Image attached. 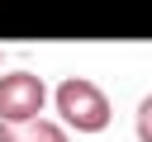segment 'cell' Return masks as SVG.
Returning <instances> with one entry per match:
<instances>
[{"label": "cell", "instance_id": "1", "mask_svg": "<svg viewBox=\"0 0 152 142\" xmlns=\"http://www.w3.org/2000/svg\"><path fill=\"white\" fill-rule=\"evenodd\" d=\"M52 104H57V114H62V128H76V133H104L109 118H114L109 95H104L90 76H66V80L52 90Z\"/></svg>", "mask_w": 152, "mask_h": 142}, {"label": "cell", "instance_id": "2", "mask_svg": "<svg viewBox=\"0 0 152 142\" xmlns=\"http://www.w3.org/2000/svg\"><path fill=\"white\" fill-rule=\"evenodd\" d=\"M48 109V85L33 71H10L0 76V123L19 128V123H38Z\"/></svg>", "mask_w": 152, "mask_h": 142}, {"label": "cell", "instance_id": "4", "mask_svg": "<svg viewBox=\"0 0 152 142\" xmlns=\"http://www.w3.org/2000/svg\"><path fill=\"white\" fill-rule=\"evenodd\" d=\"M133 133H138V142H152V95H142V99H138V114H133Z\"/></svg>", "mask_w": 152, "mask_h": 142}, {"label": "cell", "instance_id": "5", "mask_svg": "<svg viewBox=\"0 0 152 142\" xmlns=\"http://www.w3.org/2000/svg\"><path fill=\"white\" fill-rule=\"evenodd\" d=\"M0 62H5V52H0Z\"/></svg>", "mask_w": 152, "mask_h": 142}, {"label": "cell", "instance_id": "3", "mask_svg": "<svg viewBox=\"0 0 152 142\" xmlns=\"http://www.w3.org/2000/svg\"><path fill=\"white\" fill-rule=\"evenodd\" d=\"M0 142H71V133H66L62 123H52V118H38V123H19V128L0 123Z\"/></svg>", "mask_w": 152, "mask_h": 142}]
</instances>
